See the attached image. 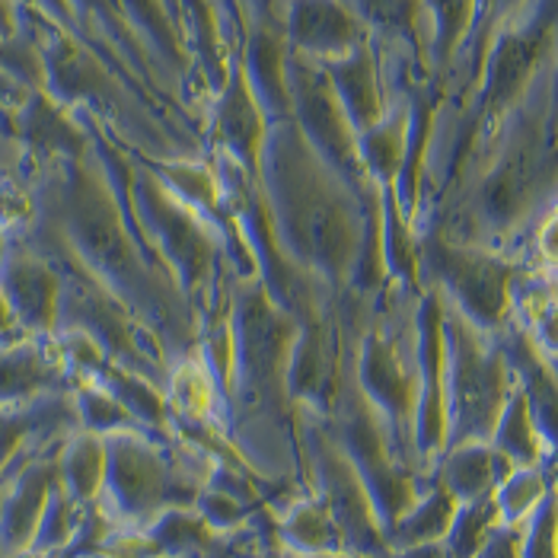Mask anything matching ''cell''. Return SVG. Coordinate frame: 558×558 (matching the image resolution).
<instances>
[{
  "instance_id": "cell-3",
  "label": "cell",
  "mask_w": 558,
  "mask_h": 558,
  "mask_svg": "<svg viewBox=\"0 0 558 558\" xmlns=\"http://www.w3.org/2000/svg\"><path fill=\"white\" fill-rule=\"evenodd\" d=\"M227 316L233 329V380L220 430L256 475L298 478L303 457L288 374L301 323L268 298L258 278L230 284Z\"/></svg>"
},
{
  "instance_id": "cell-9",
  "label": "cell",
  "mask_w": 558,
  "mask_h": 558,
  "mask_svg": "<svg viewBox=\"0 0 558 558\" xmlns=\"http://www.w3.org/2000/svg\"><path fill=\"white\" fill-rule=\"evenodd\" d=\"M298 440H301L306 492H313L332 514L339 533H342L344 553L392 558L387 533L374 511V501H371L357 470L342 453V447L326 430L319 412L298 409Z\"/></svg>"
},
{
  "instance_id": "cell-18",
  "label": "cell",
  "mask_w": 558,
  "mask_h": 558,
  "mask_svg": "<svg viewBox=\"0 0 558 558\" xmlns=\"http://www.w3.org/2000/svg\"><path fill=\"white\" fill-rule=\"evenodd\" d=\"M58 485V450L54 457L36 453L7 478L0 501V556L29 553L45 505Z\"/></svg>"
},
{
  "instance_id": "cell-45",
  "label": "cell",
  "mask_w": 558,
  "mask_h": 558,
  "mask_svg": "<svg viewBox=\"0 0 558 558\" xmlns=\"http://www.w3.org/2000/svg\"><path fill=\"white\" fill-rule=\"evenodd\" d=\"M246 10H256V7H275V3H284V0H243Z\"/></svg>"
},
{
  "instance_id": "cell-42",
  "label": "cell",
  "mask_w": 558,
  "mask_h": 558,
  "mask_svg": "<svg viewBox=\"0 0 558 558\" xmlns=\"http://www.w3.org/2000/svg\"><path fill=\"white\" fill-rule=\"evenodd\" d=\"M23 339H33V336L23 332V326H20V319H16V313H13V306H10V301H7L3 291H0V348H3V344L23 342Z\"/></svg>"
},
{
  "instance_id": "cell-15",
  "label": "cell",
  "mask_w": 558,
  "mask_h": 558,
  "mask_svg": "<svg viewBox=\"0 0 558 558\" xmlns=\"http://www.w3.org/2000/svg\"><path fill=\"white\" fill-rule=\"evenodd\" d=\"M284 29L291 51L316 64L339 61L354 48L374 43L364 20L344 0H288Z\"/></svg>"
},
{
  "instance_id": "cell-33",
  "label": "cell",
  "mask_w": 558,
  "mask_h": 558,
  "mask_svg": "<svg viewBox=\"0 0 558 558\" xmlns=\"http://www.w3.org/2000/svg\"><path fill=\"white\" fill-rule=\"evenodd\" d=\"M86 508L89 505H81L74 495H68V488L58 482L48 505H45V514L39 520V530H36V539L29 546V553L36 556H51V553H61L74 543L81 523H84Z\"/></svg>"
},
{
  "instance_id": "cell-10",
  "label": "cell",
  "mask_w": 558,
  "mask_h": 558,
  "mask_svg": "<svg viewBox=\"0 0 558 558\" xmlns=\"http://www.w3.org/2000/svg\"><path fill=\"white\" fill-rule=\"evenodd\" d=\"M291 81V119L310 141V147L357 189H377L361 167L357 154V131L348 122L342 102L332 89V81L323 64L294 54L288 64Z\"/></svg>"
},
{
  "instance_id": "cell-1",
  "label": "cell",
  "mask_w": 558,
  "mask_h": 558,
  "mask_svg": "<svg viewBox=\"0 0 558 558\" xmlns=\"http://www.w3.org/2000/svg\"><path fill=\"white\" fill-rule=\"evenodd\" d=\"M29 198L33 215L10 236L23 240L54 268L81 271L109 291L157 342L170 367L198 351V313L137 233L96 147L84 157L43 163Z\"/></svg>"
},
{
  "instance_id": "cell-50",
  "label": "cell",
  "mask_w": 558,
  "mask_h": 558,
  "mask_svg": "<svg viewBox=\"0 0 558 558\" xmlns=\"http://www.w3.org/2000/svg\"><path fill=\"white\" fill-rule=\"evenodd\" d=\"M3 488H7V482H0V501H3Z\"/></svg>"
},
{
  "instance_id": "cell-41",
  "label": "cell",
  "mask_w": 558,
  "mask_h": 558,
  "mask_svg": "<svg viewBox=\"0 0 558 558\" xmlns=\"http://www.w3.org/2000/svg\"><path fill=\"white\" fill-rule=\"evenodd\" d=\"M475 558H520V526H498Z\"/></svg>"
},
{
  "instance_id": "cell-11",
  "label": "cell",
  "mask_w": 558,
  "mask_h": 558,
  "mask_svg": "<svg viewBox=\"0 0 558 558\" xmlns=\"http://www.w3.org/2000/svg\"><path fill=\"white\" fill-rule=\"evenodd\" d=\"M418 323V409H415V460L430 475L447 447V405H444V301L425 288L415 306Z\"/></svg>"
},
{
  "instance_id": "cell-37",
  "label": "cell",
  "mask_w": 558,
  "mask_h": 558,
  "mask_svg": "<svg viewBox=\"0 0 558 558\" xmlns=\"http://www.w3.org/2000/svg\"><path fill=\"white\" fill-rule=\"evenodd\" d=\"M526 265L549 271V275L558 271V208L533 230L530 246H526Z\"/></svg>"
},
{
  "instance_id": "cell-26",
  "label": "cell",
  "mask_w": 558,
  "mask_h": 558,
  "mask_svg": "<svg viewBox=\"0 0 558 558\" xmlns=\"http://www.w3.org/2000/svg\"><path fill=\"white\" fill-rule=\"evenodd\" d=\"M380 253L389 284H399L412 294H422L418 271V230L399 211L392 189H380Z\"/></svg>"
},
{
  "instance_id": "cell-36",
  "label": "cell",
  "mask_w": 558,
  "mask_h": 558,
  "mask_svg": "<svg viewBox=\"0 0 558 558\" xmlns=\"http://www.w3.org/2000/svg\"><path fill=\"white\" fill-rule=\"evenodd\" d=\"M520 558H558V495L556 488L533 517L520 526Z\"/></svg>"
},
{
  "instance_id": "cell-31",
  "label": "cell",
  "mask_w": 558,
  "mask_h": 558,
  "mask_svg": "<svg viewBox=\"0 0 558 558\" xmlns=\"http://www.w3.org/2000/svg\"><path fill=\"white\" fill-rule=\"evenodd\" d=\"M71 396H74L81 430L99 434V437L122 434V430H144L137 425V418L119 402V396L102 387L99 380H77Z\"/></svg>"
},
{
  "instance_id": "cell-21",
  "label": "cell",
  "mask_w": 558,
  "mask_h": 558,
  "mask_svg": "<svg viewBox=\"0 0 558 558\" xmlns=\"http://www.w3.org/2000/svg\"><path fill=\"white\" fill-rule=\"evenodd\" d=\"M422 10H425L428 81L444 99V86L478 26L482 0H422Z\"/></svg>"
},
{
  "instance_id": "cell-16",
  "label": "cell",
  "mask_w": 558,
  "mask_h": 558,
  "mask_svg": "<svg viewBox=\"0 0 558 558\" xmlns=\"http://www.w3.org/2000/svg\"><path fill=\"white\" fill-rule=\"evenodd\" d=\"M501 351L508 357V367L514 374V387L526 399L533 428L539 434L543 444V457H546V470L558 466V371L556 364L530 342V336L523 329H517L514 323L498 332Z\"/></svg>"
},
{
  "instance_id": "cell-29",
  "label": "cell",
  "mask_w": 558,
  "mask_h": 558,
  "mask_svg": "<svg viewBox=\"0 0 558 558\" xmlns=\"http://www.w3.org/2000/svg\"><path fill=\"white\" fill-rule=\"evenodd\" d=\"M144 533L157 543L163 558H205L220 553V533H215L195 508H167Z\"/></svg>"
},
{
  "instance_id": "cell-24",
  "label": "cell",
  "mask_w": 558,
  "mask_h": 558,
  "mask_svg": "<svg viewBox=\"0 0 558 558\" xmlns=\"http://www.w3.org/2000/svg\"><path fill=\"white\" fill-rule=\"evenodd\" d=\"M275 539L284 553L298 558L344 553L342 533H339L336 520L313 492L291 498L288 508L275 517Z\"/></svg>"
},
{
  "instance_id": "cell-30",
  "label": "cell",
  "mask_w": 558,
  "mask_h": 558,
  "mask_svg": "<svg viewBox=\"0 0 558 558\" xmlns=\"http://www.w3.org/2000/svg\"><path fill=\"white\" fill-rule=\"evenodd\" d=\"M501 457H508L514 466H546V457H543V444H539V434L533 428V418H530V409H526V399L520 396V389L514 387L498 425L492 430V440H488Z\"/></svg>"
},
{
  "instance_id": "cell-39",
  "label": "cell",
  "mask_w": 558,
  "mask_h": 558,
  "mask_svg": "<svg viewBox=\"0 0 558 558\" xmlns=\"http://www.w3.org/2000/svg\"><path fill=\"white\" fill-rule=\"evenodd\" d=\"M29 3H33L36 13H43L45 20H51L61 29H68V33H74V36L84 39V26H81V16H77V10H74L71 0H29Z\"/></svg>"
},
{
  "instance_id": "cell-48",
  "label": "cell",
  "mask_w": 558,
  "mask_h": 558,
  "mask_svg": "<svg viewBox=\"0 0 558 558\" xmlns=\"http://www.w3.org/2000/svg\"><path fill=\"white\" fill-rule=\"evenodd\" d=\"M549 478H553V488H556V495H558V466H553V470H549Z\"/></svg>"
},
{
  "instance_id": "cell-14",
  "label": "cell",
  "mask_w": 558,
  "mask_h": 558,
  "mask_svg": "<svg viewBox=\"0 0 558 558\" xmlns=\"http://www.w3.org/2000/svg\"><path fill=\"white\" fill-rule=\"evenodd\" d=\"M0 291L13 306L26 336L51 339L58 332L61 275L48 258L39 256L36 250H29L16 236H10L7 258L0 265Z\"/></svg>"
},
{
  "instance_id": "cell-51",
  "label": "cell",
  "mask_w": 558,
  "mask_h": 558,
  "mask_svg": "<svg viewBox=\"0 0 558 558\" xmlns=\"http://www.w3.org/2000/svg\"><path fill=\"white\" fill-rule=\"evenodd\" d=\"M205 558H223V556H220V553H217V556H205Z\"/></svg>"
},
{
  "instance_id": "cell-47",
  "label": "cell",
  "mask_w": 558,
  "mask_h": 558,
  "mask_svg": "<svg viewBox=\"0 0 558 558\" xmlns=\"http://www.w3.org/2000/svg\"><path fill=\"white\" fill-rule=\"evenodd\" d=\"M313 558H374V556H354V553H332V556H313Z\"/></svg>"
},
{
  "instance_id": "cell-7",
  "label": "cell",
  "mask_w": 558,
  "mask_h": 558,
  "mask_svg": "<svg viewBox=\"0 0 558 558\" xmlns=\"http://www.w3.org/2000/svg\"><path fill=\"white\" fill-rule=\"evenodd\" d=\"M511 392L514 374L508 367L498 336L475 329L470 319H463L453 306L444 303L447 447L492 440V430L498 425Z\"/></svg>"
},
{
  "instance_id": "cell-34",
  "label": "cell",
  "mask_w": 558,
  "mask_h": 558,
  "mask_svg": "<svg viewBox=\"0 0 558 558\" xmlns=\"http://www.w3.org/2000/svg\"><path fill=\"white\" fill-rule=\"evenodd\" d=\"M505 526L501 514H498V505L495 498H478V501H466L457 508L453 523H450V533H447V546L457 558H475L485 543L495 536V530Z\"/></svg>"
},
{
  "instance_id": "cell-52",
  "label": "cell",
  "mask_w": 558,
  "mask_h": 558,
  "mask_svg": "<svg viewBox=\"0 0 558 558\" xmlns=\"http://www.w3.org/2000/svg\"><path fill=\"white\" fill-rule=\"evenodd\" d=\"M553 278H556V284H558V271H553Z\"/></svg>"
},
{
  "instance_id": "cell-13",
  "label": "cell",
  "mask_w": 558,
  "mask_h": 558,
  "mask_svg": "<svg viewBox=\"0 0 558 558\" xmlns=\"http://www.w3.org/2000/svg\"><path fill=\"white\" fill-rule=\"evenodd\" d=\"M268 116L262 112L256 93L246 81L243 61L236 48L230 51V68L227 77L217 89L215 109H211V147L215 154L227 157L243 172L258 179V163H262V147L268 134Z\"/></svg>"
},
{
  "instance_id": "cell-44",
  "label": "cell",
  "mask_w": 558,
  "mask_h": 558,
  "mask_svg": "<svg viewBox=\"0 0 558 558\" xmlns=\"http://www.w3.org/2000/svg\"><path fill=\"white\" fill-rule=\"evenodd\" d=\"M16 29V16H13V7H10V0H0V33L7 36V33H13Z\"/></svg>"
},
{
  "instance_id": "cell-20",
  "label": "cell",
  "mask_w": 558,
  "mask_h": 558,
  "mask_svg": "<svg viewBox=\"0 0 558 558\" xmlns=\"http://www.w3.org/2000/svg\"><path fill=\"white\" fill-rule=\"evenodd\" d=\"M71 389L74 377L64 367L54 339H23L0 348V405L33 402Z\"/></svg>"
},
{
  "instance_id": "cell-27",
  "label": "cell",
  "mask_w": 558,
  "mask_h": 558,
  "mask_svg": "<svg viewBox=\"0 0 558 558\" xmlns=\"http://www.w3.org/2000/svg\"><path fill=\"white\" fill-rule=\"evenodd\" d=\"M58 482L81 505H96L106 488V437L74 430L58 447Z\"/></svg>"
},
{
  "instance_id": "cell-17",
  "label": "cell",
  "mask_w": 558,
  "mask_h": 558,
  "mask_svg": "<svg viewBox=\"0 0 558 558\" xmlns=\"http://www.w3.org/2000/svg\"><path fill=\"white\" fill-rule=\"evenodd\" d=\"M74 430H81V422L71 392L0 405V473H7L20 457H36L45 447H58Z\"/></svg>"
},
{
  "instance_id": "cell-5",
  "label": "cell",
  "mask_w": 558,
  "mask_h": 558,
  "mask_svg": "<svg viewBox=\"0 0 558 558\" xmlns=\"http://www.w3.org/2000/svg\"><path fill=\"white\" fill-rule=\"evenodd\" d=\"M351 323V374L367 402L387 418L402 457L415 460V409H418V294L387 284L374 301L344 298Z\"/></svg>"
},
{
  "instance_id": "cell-2",
  "label": "cell",
  "mask_w": 558,
  "mask_h": 558,
  "mask_svg": "<svg viewBox=\"0 0 558 558\" xmlns=\"http://www.w3.org/2000/svg\"><path fill=\"white\" fill-rule=\"evenodd\" d=\"M258 189L281 253L332 301H374L387 288L380 189L351 185L310 147L294 119L268 125Z\"/></svg>"
},
{
  "instance_id": "cell-19",
  "label": "cell",
  "mask_w": 558,
  "mask_h": 558,
  "mask_svg": "<svg viewBox=\"0 0 558 558\" xmlns=\"http://www.w3.org/2000/svg\"><path fill=\"white\" fill-rule=\"evenodd\" d=\"M332 89L342 102L348 122L354 131L374 129L384 116H387L389 102H392V89L387 81V64H384V48L377 43L361 45L351 54H344L339 61L323 64Z\"/></svg>"
},
{
  "instance_id": "cell-22",
  "label": "cell",
  "mask_w": 558,
  "mask_h": 558,
  "mask_svg": "<svg viewBox=\"0 0 558 558\" xmlns=\"http://www.w3.org/2000/svg\"><path fill=\"white\" fill-rule=\"evenodd\" d=\"M514 470V463L508 457H501L488 440H473V444L447 447L437 457L430 478L437 485H444L457 498V505H466V501H478V498H492L495 488Z\"/></svg>"
},
{
  "instance_id": "cell-38",
  "label": "cell",
  "mask_w": 558,
  "mask_h": 558,
  "mask_svg": "<svg viewBox=\"0 0 558 558\" xmlns=\"http://www.w3.org/2000/svg\"><path fill=\"white\" fill-rule=\"evenodd\" d=\"M526 3H530V0H482L478 26H475L473 39H470V45H466V51L475 48L478 43H485V39H488L501 23H508L511 16H517ZM466 51H463V54H466Z\"/></svg>"
},
{
  "instance_id": "cell-12",
  "label": "cell",
  "mask_w": 558,
  "mask_h": 558,
  "mask_svg": "<svg viewBox=\"0 0 558 558\" xmlns=\"http://www.w3.org/2000/svg\"><path fill=\"white\" fill-rule=\"evenodd\" d=\"M284 10L288 7L243 10V33L236 48L246 81L253 86L268 122L291 119V81H288L291 45L284 29Z\"/></svg>"
},
{
  "instance_id": "cell-43",
  "label": "cell",
  "mask_w": 558,
  "mask_h": 558,
  "mask_svg": "<svg viewBox=\"0 0 558 558\" xmlns=\"http://www.w3.org/2000/svg\"><path fill=\"white\" fill-rule=\"evenodd\" d=\"M392 558H457L450 553V546L440 539V543H425V546H412V549H399L392 553Z\"/></svg>"
},
{
  "instance_id": "cell-6",
  "label": "cell",
  "mask_w": 558,
  "mask_h": 558,
  "mask_svg": "<svg viewBox=\"0 0 558 558\" xmlns=\"http://www.w3.org/2000/svg\"><path fill=\"white\" fill-rule=\"evenodd\" d=\"M342 316L344 326H348L342 380H339L329 412L323 415V425L332 434V440L342 447L351 466L357 470L371 501H374V511L380 517V526H384V533H389L396 526V520L418 501L430 475L418 473L402 457L387 418L367 402V396L354 384V374H351V323H348L344 306Z\"/></svg>"
},
{
  "instance_id": "cell-46",
  "label": "cell",
  "mask_w": 558,
  "mask_h": 558,
  "mask_svg": "<svg viewBox=\"0 0 558 558\" xmlns=\"http://www.w3.org/2000/svg\"><path fill=\"white\" fill-rule=\"evenodd\" d=\"M7 246H10V236H7V230L0 227V265H3V258H7Z\"/></svg>"
},
{
  "instance_id": "cell-8",
  "label": "cell",
  "mask_w": 558,
  "mask_h": 558,
  "mask_svg": "<svg viewBox=\"0 0 558 558\" xmlns=\"http://www.w3.org/2000/svg\"><path fill=\"white\" fill-rule=\"evenodd\" d=\"M526 262L450 243L440 233H418V271L422 291H437L475 329L498 336L511 326V288Z\"/></svg>"
},
{
  "instance_id": "cell-53",
  "label": "cell",
  "mask_w": 558,
  "mask_h": 558,
  "mask_svg": "<svg viewBox=\"0 0 558 558\" xmlns=\"http://www.w3.org/2000/svg\"><path fill=\"white\" fill-rule=\"evenodd\" d=\"M553 364H556V371H558V357H556V361H553Z\"/></svg>"
},
{
  "instance_id": "cell-32",
  "label": "cell",
  "mask_w": 558,
  "mask_h": 558,
  "mask_svg": "<svg viewBox=\"0 0 558 558\" xmlns=\"http://www.w3.org/2000/svg\"><path fill=\"white\" fill-rule=\"evenodd\" d=\"M553 492V478L546 466H517L498 488H495V505L505 526H523L533 511L546 501Z\"/></svg>"
},
{
  "instance_id": "cell-25",
  "label": "cell",
  "mask_w": 558,
  "mask_h": 558,
  "mask_svg": "<svg viewBox=\"0 0 558 558\" xmlns=\"http://www.w3.org/2000/svg\"><path fill=\"white\" fill-rule=\"evenodd\" d=\"M405 141H409V93H392L387 116L374 129L357 134V154L367 179L377 189H392L402 157H405Z\"/></svg>"
},
{
  "instance_id": "cell-28",
  "label": "cell",
  "mask_w": 558,
  "mask_h": 558,
  "mask_svg": "<svg viewBox=\"0 0 558 558\" xmlns=\"http://www.w3.org/2000/svg\"><path fill=\"white\" fill-rule=\"evenodd\" d=\"M457 498L430 478L418 501L396 520V526L387 533V543L392 553L425 546V543H440L450 533V523L457 514Z\"/></svg>"
},
{
  "instance_id": "cell-40",
  "label": "cell",
  "mask_w": 558,
  "mask_h": 558,
  "mask_svg": "<svg viewBox=\"0 0 558 558\" xmlns=\"http://www.w3.org/2000/svg\"><path fill=\"white\" fill-rule=\"evenodd\" d=\"M530 336V342L536 344L549 361H556L558 357V301L533 323V329L526 332Z\"/></svg>"
},
{
  "instance_id": "cell-4",
  "label": "cell",
  "mask_w": 558,
  "mask_h": 558,
  "mask_svg": "<svg viewBox=\"0 0 558 558\" xmlns=\"http://www.w3.org/2000/svg\"><path fill=\"white\" fill-rule=\"evenodd\" d=\"M93 147L102 157L106 170L112 172L137 233L170 268L175 284L198 313V323L205 326L227 306L230 284L236 281L223 233L208 217L172 195L144 160L129 163L102 134H93Z\"/></svg>"
},
{
  "instance_id": "cell-23",
  "label": "cell",
  "mask_w": 558,
  "mask_h": 558,
  "mask_svg": "<svg viewBox=\"0 0 558 558\" xmlns=\"http://www.w3.org/2000/svg\"><path fill=\"white\" fill-rule=\"evenodd\" d=\"M344 3L364 20L374 43L380 48H396L402 61H409L428 81L422 0H344Z\"/></svg>"
},
{
  "instance_id": "cell-35",
  "label": "cell",
  "mask_w": 558,
  "mask_h": 558,
  "mask_svg": "<svg viewBox=\"0 0 558 558\" xmlns=\"http://www.w3.org/2000/svg\"><path fill=\"white\" fill-rule=\"evenodd\" d=\"M253 505L256 501H246L243 495H236V492H230V488H220V485H205L202 492H198V498H195V511L202 514V520L220 533V536H227V533H233V530H240V526H246L250 520H253Z\"/></svg>"
},
{
  "instance_id": "cell-49",
  "label": "cell",
  "mask_w": 558,
  "mask_h": 558,
  "mask_svg": "<svg viewBox=\"0 0 558 558\" xmlns=\"http://www.w3.org/2000/svg\"><path fill=\"white\" fill-rule=\"evenodd\" d=\"M170 7H172V13L179 16V0H170ZM179 23H182V16H179Z\"/></svg>"
}]
</instances>
